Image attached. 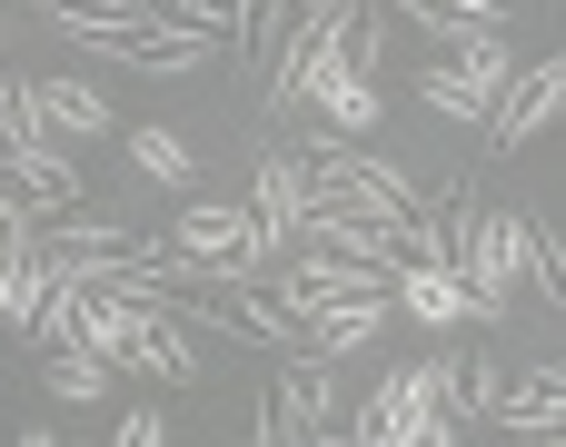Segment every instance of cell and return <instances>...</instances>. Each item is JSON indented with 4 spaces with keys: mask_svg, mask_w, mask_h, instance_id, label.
Returning <instances> with one entry per match:
<instances>
[{
    "mask_svg": "<svg viewBox=\"0 0 566 447\" xmlns=\"http://www.w3.org/2000/svg\"><path fill=\"white\" fill-rule=\"evenodd\" d=\"M507 80H517V50H507V40H478V50L428 60V70H418V100H428L438 119L488 129V119H497V100H507Z\"/></svg>",
    "mask_w": 566,
    "mask_h": 447,
    "instance_id": "cell-4",
    "label": "cell"
},
{
    "mask_svg": "<svg viewBox=\"0 0 566 447\" xmlns=\"http://www.w3.org/2000/svg\"><path fill=\"white\" fill-rule=\"evenodd\" d=\"M129 159H139V179H179L189 169V139L179 129H129Z\"/></svg>",
    "mask_w": 566,
    "mask_h": 447,
    "instance_id": "cell-24",
    "label": "cell"
},
{
    "mask_svg": "<svg viewBox=\"0 0 566 447\" xmlns=\"http://www.w3.org/2000/svg\"><path fill=\"white\" fill-rule=\"evenodd\" d=\"M139 309H149V299L90 289V309H80V349H90V358H109V368H129V349H139Z\"/></svg>",
    "mask_w": 566,
    "mask_h": 447,
    "instance_id": "cell-16",
    "label": "cell"
},
{
    "mask_svg": "<svg viewBox=\"0 0 566 447\" xmlns=\"http://www.w3.org/2000/svg\"><path fill=\"white\" fill-rule=\"evenodd\" d=\"M497 398H507V368H497V358H468V368H458V388H448V408H458V418H497Z\"/></svg>",
    "mask_w": 566,
    "mask_h": 447,
    "instance_id": "cell-22",
    "label": "cell"
},
{
    "mask_svg": "<svg viewBox=\"0 0 566 447\" xmlns=\"http://www.w3.org/2000/svg\"><path fill=\"white\" fill-rule=\"evenodd\" d=\"M298 110H318V119H328V139H358V129H378V80L338 60V70H328V80H318Z\"/></svg>",
    "mask_w": 566,
    "mask_h": 447,
    "instance_id": "cell-14",
    "label": "cell"
},
{
    "mask_svg": "<svg viewBox=\"0 0 566 447\" xmlns=\"http://www.w3.org/2000/svg\"><path fill=\"white\" fill-rule=\"evenodd\" d=\"M0 149H60L40 100H30V80H0Z\"/></svg>",
    "mask_w": 566,
    "mask_h": 447,
    "instance_id": "cell-21",
    "label": "cell"
},
{
    "mask_svg": "<svg viewBox=\"0 0 566 447\" xmlns=\"http://www.w3.org/2000/svg\"><path fill=\"white\" fill-rule=\"evenodd\" d=\"M448 388H458V358H418V368H398L388 388H368V398L348 408L338 447H418V428L448 408Z\"/></svg>",
    "mask_w": 566,
    "mask_h": 447,
    "instance_id": "cell-3",
    "label": "cell"
},
{
    "mask_svg": "<svg viewBox=\"0 0 566 447\" xmlns=\"http://www.w3.org/2000/svg\"><path fill=\"white\" fill-rule=\"evenodd\" d=\"M0 189H10L20 209H80L70 149H0Z\"/></svg>",
    "mask_w": 566,
    "mask_h": 447,
    "instance_id": "cell-10",
    "label": "cell"
},
{
    "mask_svg": "<svg viewBox=\"0 0 566 447\" xmlns=\"http://www.w3.org/2000/svg\"><path fill=\"white\" fill-rule=\"evenodd\" d=\"M50 289H60V249H50V229L30 219V239H20V259H10V279H0V329L20 339V329H30V309H40Z\"/></svg>",
    "mask_w": 566,
    "mask_h": 447,
    "instance_id": "cell-12",
    "label": "cell"
},
{
    "mask_svg": "<svg viewBox=\"0 0 566 447\" xmlns=\"http://www.w3.org/2000/svg\"><path fill=\"white\" fill-rule=\"evenodd\" d=\"M308 319V358H358L368 339H378V319H388V299H328V309H298Z\"/></svg>",
    "mask_w": 566,
    "mask_h": 447,
    "instance_id": "cell-13",
    "label": "cell"
},
{
    "mask_svg": "<svg viewBox=\"0 0 566 447\" xmlns=\"http://www.w3.org/2000/svg\"><path fill=\"white\" fill-rule=\"evenodd\" d=\"M527 279L547 289V309H557V319H566V239H547L537 219H527Z\"/></svg>",
    "mask_w": 566,
    "mask_h": 447,
    "instance_id": "cell-23",
    "label": "cell"
},
{
    "mask_svg": "<svg viewBox=\"0 0 566 447\" xmlns=\"http://www.w3.org/2000/svg\"><path fill=\"white\" fill-rule=\"evenodd\" d=\"M428 40H448V50H478V40H507V20H517V0H398Z\"/></svg>",
    "mask_w": 566,
    "mask_h": 447,
    "instance_id": "cell-11",
    "label": "cell"
},
{
    "mask_svg": "<svg viewBox=\"0 0 566 447\" xmlns=\"http://www.w3.org/2000/svg\"><path fill=\"white\" fill-rule=\"evenodd\" d=\"M418 447H468V418H458V408H438V418L418 428Z\"/></svg>",
    "mask_w": 566,
    "mask_h": 447,
    "instance_id": "cell-26",
    "label": "cell"
},
{
    "mask_svg": "<svg viewBox=\"0 0 566 447\" xmlns=\"http://www.w3.org/2000/svg\"><path fill=\"white\" fill-rule=\"evenodd\" d=\"M279 398H289V408H298L318 438H338V428H348V398H338L328 358H289V368H279Z\"/></svg>",
    "mask_w": 566,
    "mask_h": 447,
    "instance_id": "cell-18",
    "label": "cell"
},
{
    "mask_svg": "<svg viewBox=\"0 0 566 447\" xmlns=\"http://www.w3.org/2000/svg\"><path fill=\"white\" fill-rule=\"evenodd\" d=\"M169 249H179L189 269H239V279L269 259V239H259V219H249V209H189V219L169 229Z\"/></svg>",
    "mask_w": 566,
    "mask_h": 447,
    "instance_id": "cell-7",
    "label": "cell"
},
{
    "mask_svg": "<svg viewBox=\"0 0 566 447\" xmlns=\"http://www.w3.org/2000/svg\"><path fill=\"white\" fill-rule=\"evenodd\" d=\"M20 447H60V438H50V428H30V438H20Z\"/></svg>",
    "mask_w": 566,
    "mask_h": 447,
    "instance_id": "cell-27",
    "label": "cell"
},
{
    "mask_svg": "<svg viewBox=\"0 0 566 447\" xmlns=\"http://www.w3.org/2000/svg\"><path fill=\"white\" fill-rule=\"evenodd\" d=\"M388 279H398V269H368V259H328V249H308V259L279 279V299H289V309H328V299H388Z\"/></svg>",
    "mask_w": 566,
    "mask_h": 447,
    "instance_id": "cell-8",
    "label": "cell"
},
{
    "mask_svg": "<svg viewBox=\"0 0 566 447\" xmlns=\"http://www.w3.org/2000/svg\"><path fill=\"white\" fill-rule=\"evenodd\" d=\"M249 219H259L269 249H289V239L308 229V159H298V149H259V169H249Z\"/></svg>",
    "mask_w": 566,
    "mask_h": 447,
    "instance_id": "cell-6",
    "label": "cell"
},
{
    "mask_svg": "<svg viewBox=\"0 0 566 447\" xmlns=\"http://www.w3.org/2000/svg\"><path fill=\"white\" fill-rule=\"evenodd\" d=\"M448 269H458V289H468L478 319H507V299H517V279H527V219L468 199V219H458V259H448Z\"/></svg>",
    "mask_w": 566,
    "mask_h": 447,
    "instance_id": "cell-2",
    "label": "cell"
},
{
    "mask_svg": "<svg viewBox=\"0 0 566 447\" xmlns=\"http://www.w3.org/2000/svg\"><path fill=\"white\" fill-rule=\"evenodd\" d=\"M497 428H507V438L566 428V368H527V378H507V398H497Z\"/></svg>",
    "mask_w": 566,
    "mask_h": 447,
    "instance_id": "cell-15",
    "label": "cell"
},
{
    "mask_svg": "<svg viewBox=\"0 0 566 447\" xmlns=\"http://www.w3.org/2000/svg\"><path fill=\"white\" fill-rule=\"evenodd\" d=\"M40 388L90 408V398H109V358H90V349H50V358H40Z\"/></svg>",
    "mask_w": 566,
    "mask_h": 447,
    "instance_id": "cell-20",
    "label": "cell"
},
{
    "mask_svg": "<svg viewBox=\"0 0 566 447\" xmlns=\"http://www.w3.org/2000/svg\"><path fill=\"white\" fill-rule=\"evenodd\" d=\"M109 447H169V418H159V398H149V408H129V418L109 428Z\"/></svg>",
    "mask_w": 566,
    "mask_h": 447,
    "instance_id": "cell-25",
    "label": "cell"
},
{
    "mask_svg": "<svg viewBox=\"0 0 566 447\" xmlns=\"http://www.w3.org/2000/svg\"><path fill=\"white\" fill-rule=\"evenodd\" d=\"M129 368H149L159 388H199V329H189L169 299H149V309H139V349H129Z\"/></svg>",
    "mask_w": 566,
    "mask_h": 447,
    "instance_id": "cell-9",
    "label": "cell"
},
{
    "mask_svg": "<svg viewBox=\"0 0 566 447\" xmlns=\"http://www.w3.org/2000/svg\"><path fill=\"white\" fill-rule=\"evenodd\" d=\"M557 110H566V50H547L537 70H517V80H507V100H497V119H488V159H517Z\"/></svg>",
    "mask_w": 566,
    "mask_h": 447,
    "instance_id": "cell-5",
    "label": "cell"
},
{
    "mask_svg": "<svg viewBox=\"0 0 566 447\" xmlns=\"http://www.w3.org/2000/svg\"><path fill=\"white\" fill-rule=\"evenodd\" d=\"M388 289H398V309H408V319H428V329L478 319V309H468V289H458V269H398Z\"/></svg>",
    "mask_w": 566,
    "mask_h": 447,
    "instance_id": "cell-19",
    "label": "cell"
},
{
    "mask_svg": "<svg viewBox=\"0 0 566 447\" xmlns=\"http://www.w3.org/2000/svg\"><path fill=\"white\" fill-rule=\"evenodd\" d=\"M557 119H566V110H557Z\"/></svg>",
    "mask_w": 566,
    "mask_h": 447,
    "instance_id": "cell-28",
    "label": "cell"
},
{
    "mask_svg": "<svg viewBox=\"0 0 566 447\" xmlns=\"http://www.w3.org/2000/svg\"><path fill=\"white\" fill-rule=\"evenodd\" d=\"M298 159H308V209H338V219H368V229H408V219H418L408 169L368 159L358 139H318V149H298Z\"/></svg>",
    "mask_w": 566,
    "mask_h": 447,
    "instance_id": "cell-1",
    "label": "cell"
},
{
    "mask_svg": "<svg viewBox=\"0 0 566 447\" xmlns=\"http://www.w3.org/2000/svg\"><path fill=\"white\" fill-rule=\"evenodd\" d=\"M30 100H40V119H50V139H99V129H109V100H99L90 80H30Z\"/></svg>",
    "mask_w": 566,
    "mask_h": 447,
    "instance_id": "cell-17",
    "label": "cell"
}]
</instances>
